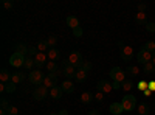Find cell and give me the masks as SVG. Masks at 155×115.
Here are the masks:
<instances>
[{
  "label": "cell",
  "mask_w": 155,
  "mask_h": 115,
  "mask_svg": "<svg viewBox=\"0 0 155 115\" xmlns=\"http://www.w3.org/2000/svg\"><path fill=\"white\" fill-rule=\"evenodd\" d=\"M61 69H62V73H64V76H65V78H74L76 76V67H73L71 64H70V61L68 59H65V61H62L61 62Z\"/></svg>",
  "instance_id": "6da1fadb"
},
{
  "label": "cell",
  "mask_w": 155,
  "mask_h": 115,
  "mask_svg": "<svg viewBox=\"0 0 155 115\" xmlns=\"http://www.w3.org/2000/svg\"><path fill=\"white\" fill-rule=\"evenodd\" d=\"M121 104H123V109L126 112H130L137 107V98L135 95H126L123 100H121Z\"/></svg>",
  "instance_id": "7a4b0ae2"
},
{
  "label": "cell",
  "mask_w": 155,
  "mask_h": 115,
  "mask_svg": "<svg viewBox=\"0 0 155 115\" xmlns=\"http://www.w3.org/2000/svg\"><path fill=\"white\" fill-rule=\"evenodd\" d=\"M44 73L39 70V69H36V70H31L30 73H28V79H30V83L31 84H34V86H42V81H44Z\"/></svg>",
  "instance_id": "3957f363"
},
{
  "label": "cell",
  "mask_w": 155,
  "mask_h": 115,
  "mask_svg": "<svg viewBox=\"0 0 155 115\" xmlns=\"http://www.w3.org/2000/svg\"><path fill=\"white\" fill-rule=\"evenodd\" d=\"M25 61H27V56L20 55V53H17V52H14V53L11 55V58H9L11 66H12V67H17V69L25 66Z\"/></svg>",
  "instance_id": "277c9868"
},
{
  "label": "cell",
  "mask_w": 155,
  "mask_h": 115,
  "mask_svg": "<svg viewBox=\"0 0 155 115\" xmlns=\"http://www.w3.org/2000/svg\"><path fill=\"white\" fill-rule=\"evenodd\" d=\"M109 76L113 79V81H118V83H124L126 81V73L121 67H113L109 73Z\"/></svg>",
  "instance_id": "5b68a950"
},
{
  "label": "cell",
  "mask_w": 155,
  "mask_h": 115,
  "mask_svg": "<svg viewBox=\"0 0 155 115\" xmlns=\"http://www.w3.org/2000/svg\"><path fill=\"white\" fill-rule=\"evenodd\" d=\"M48 93H50V92H48V89L44 87V86H37L34 90H33V96H34L36 101H44V100L47 98Z\"/></svg>",
  "instance_id": "8992f818"
},
{
  "label": "cell",
  "mask_w": 155,
  "mask_h": 115,
  "mask_svg": "<svg viewBox=\"0 0 155 115\" xmlns=\"http://www.w3.org/2000/svg\"><path fill=\"white\" fill-rule=\"evenodd\" d=\"M68 61H70V64L73 67H76V70L81 67V64L84 62V59H82V55L79 53V52H73L70 56H68Z\"/></svg>",
  "instance_id": "52a82bcc"
},
{
  "label": "cell",
  "mask_w": 155,
  "mask_h": 115,
  "mask_svg": "<svg viewBox=\"0 0 155 115\" xmlns=\"http://www.w3.org/2000/svg\"><path fill=\"white\" fill-rule=\"evenodd\" d=\"M137 61L140 64H147V62H152V53L150 52H146V50H140L138 55H137Z\"/></svg>",
  "instance_id": "ba28073f"
},
{
  "label": "cell",
  "mask_w": 155,
  "mask_h": 115,
  "mask_svg": "<svg viewBox=\"0 0 155 115\" xmlns=\"http://www.w3.org/2000/svg\"><path fill=\"white\" fill-rule=\"evenodd\" d=\"M120 56H121V59L123 61H126V62H129V61H132L134 59V50L130 48V47H123L121 48V52H120Z\"/></svg>",
  "instance_id": "9c48e42d"
},
{
  "label": "cell",
  "mask_w": 155,
  "mask_h": 115,
  "mask_svg": "<svg viewBox=\"0 0 155 115\" xmlns=\"http://www.w3.org/2000/svg\"><path fill=\"white\" fill-rule=\"evenodd\" d=\"M96 90H99V92H102V93H110L112 84H110L107 79H101V81L96 84Z\"/></svg>",
  "instance_id": "30bf717a"
},
{
  "label": "cell",
  "mask_w": 155,
  "mask_h": 115,
  "mask_svg": "<svg viewBox=\"0 0 155 115\" xmlns=\"http://www.w3.org/2000/svg\"><path fill=\"white\" fill-rule=\"evenodd\" d=\"M47 59H48L47 53H41V52H39V53H37V55L34 56V62H36V67H37V69H41V67L47 66Z\"/></svg>",
  "instance_id": "8fae6325"
},
{
  "label": "cell",
  "mask_w": 155,
  "mask_h": 115,
  "mask_svg": "<svg viewBox=\"0 0 155 115\" xmlns=\"http://www.w3.org/2000/svg\"><path fill=\"white\" fill-rule=\"evenodd\" d=\"M62 95H64V90H62L61 86H56L53 89H50V96L53 98V100H61Z\"/></svg>",
  "instance_id": "7c38bea8"
},
{
  "label": "cell",
  "mask_w": 155,
  "mask_h": 115,
  "mask_svg": "<svg viewBox=\"0 0 155 115\" xmlns=\"http://www.w3.org/2000/svg\"><path fill=\"white\" fill-rule=\"evenodd\" d=\"M61 87H62L64 93H73V92H74V84H73L70 79H65V81L61 84Z\"/></svg>",
  "instance_id": "4fadbf2b"
},
{
  "label": "cell",
  "mask_w": 155,
  "mask_h": 115,
  "mask_svg": "<svg viewBox=\"0 0 155 115\" xmlns=\"http://www.w3.org/2000/svg\"><path fill=\"white\" fill-rule=\"evenodd\" d=\"M47 56H48V59L50 61H59V58H61V52L58 48H48V52H47Z\"/></svg>",
  "instance_id": "5bb4252c"
},
{
  "label": "cell",
  "mask_w": 155,
  "mask_h": 115,
  "mask_svg": "<svg viewBox=\"0 0 155 115\" xmlns=\"http://www.w3.org/2000/svg\"><path fill=\"white\" fill-rule=\"evenodd\" d=\"M67 25L71 28V31L81 27V25H79V19H78L76 16H68V17H67Z\"/></svg>",
  "instance_id": "9a60e30c"
},
{
  "label": "cell",
  "mask_w": 155,
  "mask_h": 115,
  "mask_svg": "<svg viewBox=\"0 0 155 115\" xmlns=\"http://www.w3.org/2000/svg\"><path fill=\"white\" fill-rule=\"evenodd\" d=\"M123 112H124V109H123L121 103H112L110 104V113L112 115H121Z\"/></svg>",
  "instance_id": "2e32d148"
},
{
  "label": "cell",
  "mask_w": 155,
  "mask_h": 115,
  "mask_svg": "<svg viewBox=\"0 0 155 115\" xmlns=\"http://www.w3.org/2000/svg\"><path fill=\"white\" fill-rule=\"evenodd\" d=\"M11 76H12V73H9L6 69H2V72H0V81L3 84H8L11 81Z\"/></svg>",
  "instance_id": "e0dca14e"
},
{
  "label": "cell",
  "mask_w": 155,
  "mask_h": 115,
  "mask_svg": "<svg viewBox=\"0 0 155 115\" xmlns=\"http://www.w3.org/2000/svg\"><path fill=\"white\" fill-rule=\"evenodd\" d=\"M135 22L138 25H147V19H146V12H137L135 14Z\"/></svg>",
  "instance_id": "ac0fdd59"
},
{
  "label": "cell",
  "mask_w": 155,
  "mask_h": 115,
  "mask_svg": "<svg viewBox=\"0 0 155 115\" xmlns=\"http://www.w3.org/2000/svg\"><path fill=\"white\" fill-rule=\"evenodd\" d=\"M23 79H25V73L23 72H14V73H12V76H11V81L16 83V84L23 83Z\"/></svg>",
  "instance_id": "d6986e66"
},
{
  "label": "cell",
  "mask_w": 155,
  "mask_h": 115,
  "mask_svg": "<svg viewBox=\"0 0 155 115\" xmlns=\"http://www.w3.org/2000/svg\"><path fill=\"white\" fill-rule=\"evenodd\" d=\"M42 86H44V87H47V89H53V87H56V86H58V81L51 79L50 76L47 75L45 78H44V81H42Z\"/></svg>",
  "instance_id": "ffe728a7"
},
{
  "label": "cell",
  "mask_w": 155,
  "mask_h": 115,
  "mask_svg": "<svg viewBox=\"0 0 155 115\" xmlns=\"http://www.w3.org/2000/svg\"><path fill=\"white\" fill-rule=\"evenodd\" d=\"M93 100H95V95H93L92 92H82V95H81V101H82L84 104L92 103Z\"/></svg>",
  "instance_id": "44dd1931"
},
{
  "label": "cell",
  "mask_w": 155,
  "mask_h": 115,
  "mask_svg": "<svg viewBox=\"0 0 155 115\" xmlns=\"http://www.w3.org/2000/svg\"><path fill=\"white\" fill-rule=\"evenodd\" d=\"M134 87H135V81L134 79H126L124 83H121V89H123V90H126V92L132 90Z\"/></svg>",
  "instance_id": "7402d4cb"
},
{
  "label": "cell",
  "mask_w": 155,
  "mask_h": 115,
  "mask_svg": "<svg viewBox=\"0 0 155 115\" xmlns=\"http://www.w3.org/2000/svg\"><path fill=\"white\" fill-rule=\"evenodd\" d=\"M28 48H30V47H27L23 42L16 44V52H17V53H20V55H25V56H27V55H28Z\"/></svg>",
  "instance_id": "603a6c76"
},
{
  "label": "cell",
  "mask_w": 155,
  "mask_h": 115,
  "mask_svg": "<svg viewBox=\"0 0 155 115\" xmlns=\"http://www.w3.org/2000/svg\"><path fill=\"white\" fill-rule=\"evenodd\" d=\"M137 109H138V113L140 115H149V106L146 103H140L137 106Z\"/></svg>",
  "instance_id": "cb8c5ba5"
},
{
  "label": "cell",
  "mask_w": 155,
  "mask_h": 115,
  "mask_svg": "<svg viewBox=\"0 0 155 115\" xmlns=\"http://www.w3.org/2000/svg\"><path fill=\"white\" fill-rule=\"evenodd\" d=\"M74 79H76L78 83H84V81L87 79V72L78 70V72H76V76H74Z\"/></svg>",
  "instance_id": "d4e9b609"
},
{
  "label": "cell",
  "mask_w": 155,
  "mask_h": 115,
  "mask_svg": "<svg viewBox=\"0 0 155 115\" xmlns=\"http://www.w3.org/2000/svg\"><path fill=\"white\" fill-rule=\"evenodd\" d=\"M143 72H144V75H152V73H155V66L152 62H147L143 66Z\"/></svg>",
  "instance_id": "484cf974"
},
{
  "label": "cell",
  "mask_w": 155,
  "mask_h": 115,
  "mask_svg": "<svg viewBox=\"0 0 155 115\" xmlns=\"http://www.w3.org/2000/svg\"><path fill=\"white\" fill-rule=\"evenodd\" d=\"M45 42H47L48 48H56V44H58V37H56V36H48Z\"/></svg>",
  "instance_id": "4316f807"
},
{
  "label": "cell",
  "mask_w": 155,
  "mask_h": 115,
  "mask_svg": "<svg viewBox=\"0 0 155 115\" xmlns=\"http://www.w3.org/2000/svg\"><path fill=\"white\" fill-rule=\"evenodd\" d=\"M141 50H146V52L153 53V52H155V42H153V41H147L143 47H141Z\"/></svg>",
  "instance_id": "83f0119b"
},
{
  "label": "cell",
  "mask_w": 155,
  "mask_h": 115,
  "mask_svg": "<svg viewBox=\"0 0 155 115\" xmlns=\"http://www.w3.org/2000/svg\"><path fill=\"white\" fill-rule=\"evenodd\" d=\"M36 47H37V50H39L41 53H45V52H48V50H47V48H48V45H47V42H45V41H39Z\"/></svg>",
  "instance_id": "f1b7e54d"
},
{
  "label": "cell",
  "mask_w": 155,
  "mask_h": 115,
  "mask_svg": "<svg viewBox=\"0 0 155 115\" xmlns=\"http://www.w3.org/2000/svg\"><path fill=\"white\" fill-rule=\"evenodd\" d=\"M92 67H93V66H92V62H88V61H84V62L81 64V67L78 69V70H84V72H87V73H88L90 70H92Z\"/></svg>",
  "instance_id": "f546056e"
},
{
  "label": "cell",
  "mask_w": 155,
  "mask_h": 115,
  "mask_svg": "<svg viewBox=\"0 0 155 115\" xmlns=\"http://www.w3.org/2000/svg\"><path fill=\"white\" fill-rule=\"evenodd\" d=\"M34 66H36L34 58H31V56H30V58H27V61H25V66H23V67H25V69H28V70H31Z\"/></svg>",
  "instance_id": "4dcf8cb0"
},
{
  "label": "cell",
  "mask_w": 155,
  "mask_h": 115,
  "mask_svg": "<svg viewBox=\"0 0 155 115\" xmlns=\"http://www.w3.org/2000/svg\"><path fill=\"white\" fill-rule=\"evenodd\" d=\"M126 72H127V73H130L132 76H138V73H140V69H138L137 66H129Z\"/></svg>",
  "instance_id": "1f68e13d"
},
{
  "label": "cell",
  "mask_w": 155,
  "mask_h": 115,
  "mask_svg": "<svg viewBox=\"0 0 155 115\" xmlns=\"http://www.w3.org/2000/svg\"><path fill=\"white\" fill-rule=\"evenodd\" d=\"M56 69H59V67H58V64H56L54 61H48V62H47V70H48L50 73L54 72Z\"/></svg>",
  "instance_id": "d6a6232c"
},
{
  "label": "cell",
  "mask_w": 155,
  "mask_h": 115,
  "mask_svg": "<svg viewBox=\"0 0 155 115\" xmlns=\"http://www.w3.org/2000/svg\"><path fill=\"white\" fill-rule=\"evenodd\" d=\"M62 73V69H56L54 72H51V73H48V76L51 79H54V81H58V76Z\"/></svg>",
  "instance_id": "836d02e7"
},
{
  "label": "cell",
  "mask_w": 155,
  "mask_h": 115,
  "mask_svg": "<svg viewBox=\"0 0 155 115\" xmlns=\"http://www.w3.org/2000/svg\"><path fill=\"white\" fill-rule=\"evenodd\" d=\"M16 83H12V81H9L8 84H6V92L8 93H12V92H16Z\"/></svg>",
  "instance_id": "e575fe53"
},
{
  "label": "cell",
  "mask_w": 155,
  "mask_h": 115,
  "mask_svg": "<svg viewBox=\"0 0 155 115\" xmlns=\"http://www.w3.org/2000/svg\"><path fill=\"white\" fill-rule=\"evenodd\" d=\"M149 87V83H147V79H143V81H140L138 83V89H140V90H146V89Z\"/></svg>",
  "instance_id": "d590c367"
},
{
  "label": "cell",
  "mask_w": 155,
  "mask_h": 115,
  "mask_svg": "<svg viewBox=\"0 0 155 115\" xmlns=\"http://www.w3.org/2000/svg\"><path fill=\"white\" fill-rule=\"evenodd\" d=\"M2 6H3L5 9H11L12 6H14V2H11V0H3V2H2Z\"/></svg>",
  "instance_id": "8d00e7d4"
},
{
  "label": "cell",
  "mask_w": 155,
  "mask_h": 115,
  "mask_svg": "<svg viewBox=\"0 0 155 115\" xmlns=\"http://www.w3.org/2000/svg\"><path fill=\"white\" fill-rule=\"evenodd\" d=\"M93 95H95V100L98 101V103H102V101H104V93L102 92L96 90V93H93Z\"/></svg>",
  "instance_id": "74e56055"
},
{
  "label": "cell",
  "mask_w": 155,
  "mask_h": 115,
  "mask_svg": "<svg viewBox=\"0 0 155 115\" xmlns=\"http://www.w3.org/2000/svg\"><path fill=\"white\" fill-rule=\"evenodd\" d=\"M0 106H2V109H3V110H8L11 104L8 103V100H5V98H2V100H0Z\"/></svg>",
  "instance_id": "f35d334b"
},
{
  "label": "cell",
  "mask_w": 155,
  "mask_h": 115,
  "mask_svg": "<svg viewBox=\"0 0 155 115\" xmlns=\"http://www.w3.org/2000/svg\"><path fill=\"white\" fill-rule=\"evenodd\" d=\"M19 113V109L16 107V106H9V109H8V115H17Z\"/></svg>",
  "instance_id": "ab89813d"
},
{
  "label": "cell",
  "mask_w": 155,
  "mask_h": 115,
  "mask_svg": "<svg viewBox=\"0 0 155 115\" xmlns=\"http://www.w3.org/2000/svg\"><path fill=\"white\" fill-rule=\"evenodd\" d=\"M37 53H39L37 47H30V48H28V55H30V56H33V58H34Z\"/></svg>",
  "instance_id": "60d3db41"
},
{
  "label": "cell",
  "mask_w": 155,
  "mask_h": 115,
  "mask_svg": "<svg viewBox=\"0 0 155 115\" xmlns=\"http://www.w3.org/2000/svg\"><path fill=\"white\" fill-rule=\"evenodd\" d=\"M146 30H147L149 33H155V23L147 22V25H146Z\"/></svg>",
  "instance_id": "b9f144b4"
},
{
  "label": "cell",
  "mask_w": 155,
  "mask_h": 115,
  "mask_svg": "<svg viewBox=\"0 0 155 115\" xmlns=\"http://www.w3.org/2000/svg\"><path fill=\"white\" fill-rule=\"evenodd\" d=\"M73 34L76 36V37H81L82 34H84V30L79 27V28H76V30H73Z\"/></svg>",
  "instance_id": "7bdbcfd3"
},
{
  "label": "cell",
  "mask_w": 155,
  "mask_h": 115,
  "mask_svg": "<svg viewBox=\"0 0 155 115\" xmlns=\"http://www.w3.org/2000/svg\"><path fill=\"white\" fill-rule=\"evenodd\" d=\"M112 89H113V90H118V89H121V83L113 81V83H112Z\"/></svg>",
  "instance_id": "ee69618b"
},
{
  "label": "cell",
  "mask_w": 155,
  "mask_h": 115,
  "mask_svg": "<svg viewBox=\"0 0 155 115\" xmlns=\"http://www.w3.org/2000/svg\"><path fill=\"white\" fill-rule=\"evenodd\" d=\"M146 8H147V6H146V3H140V5H138V12H144V11H146Z\"/></svg>",
  "instance_id": "f6af8a7d"
},
{
  "label": "cell",
  "mask_w": 155,
  "mask_h": 115,
  "mask_svg": "<svg viewBox=\"0 0 155 115\" xmlns=\"http://www.w3.org/2000/svg\"><path fill=\"white\" fill-rule=\"evenodd\" d=\"M147 89H149L150 92H152V90H155V81H153V79L149 83V87H147Z\"/></svg>",
  "instance_id": "bcb514c9"
},
{
  "label": "cell",
  "mask_w": 155,
  "mask_h": 115,
  "mask_svg": "<svg viewBox=\"0 0 155 115\" xmlns=\"http://www.w3.org/2000/svg\"><path fill=\"white\" fill-rule=\"evenodd\" d=\"M0 92H6V84H0Z\"/></svg>",
  "instance_id": "7dc6e473"
},
{
  "label": "cell",
  "mask_w": 155,
  "mask_h": 115,
  "mask_svg": "<svg viewBox=\"0 0 155 115\" xmlns=\"http://www.w3.org/2000/svg\"><path fill=\"white\" fill-rule=\"evenodd\" d=\"M87 115H101V113H99V110H90Z\"/></svg>",
  "instance_id": "c3c4849f"
},
{
  "label": "cell",
  "mask_w": 155,
  "mask_h": 115,
  "mask_svg": "<svg viewBox=\"0 0 155 115\" xmlns=\"http://www.w3.org/2000/svg\"><path fill=\"white\" fill-rule=\"evenodd\" d=\"M143 93H144V96H149V95H150V93H152V92H150V90H149V89H146V90H144V92H143Z\"/></svg>",
  "instance_id": "681fc988"
},
{
  "label": "cell",
  "mask_w": 155,
  "mask_h": 115,
  "mask_svg": "<svg viewBox=\"0 0 155 115\" xmlns=\"http://www.w3.org/2000/svg\"><path fill=\"white\" fill-rule=\"evenodd\" d=\"M59 115H68V110L64 109V110H61V112H59Z\"/></svg>",
  "instance_id": "f907efd6"
},
{
  "label": "cell",
  "mask_w": 155,
  "mask_h": 115,
  "mask_svg": "<svg viewBox=\"0 0 155 115\" xmlns=\"http://www.w3.org/2000/svg\"><path fill=\"white\" fill-rule=\"evenodd\" d=\"M0 115H8V110H3V109H0Z\"/></svg>",
  "instance_id": "816d5d0a"
},
{
  "label": "cell",
  "mask_w": 155,
  "mask_h": 115,
  "mask_svg": "<svg viewBox=\"0 0 155 115\" xmlns=\"http://www.w3.org/2000/svg\"><path fill=\"white\" fill-rule=\"evenodd\" d=\"M152 64H153V66H155V52L152 53Z\"/></svg>",
  "instance_id": "f5cc1de1"
},
{
  "label": "cell",
  "mask_w": 155,
  "mask_h": 115,
  "mask_svg": "<svg viewBox=\"0 0 155 115\" xmlns=\"http://www.w3.org/2000/svg\"><path fill=\"white\" fill-rule=\"evenodd\" d=\"M50 115H59V113H50Z\"/></svg>",
  "instance_id": "db71d44e"
}]
</instances>
